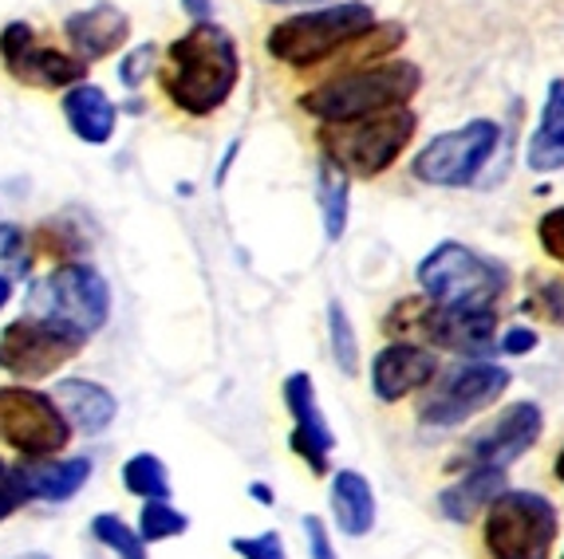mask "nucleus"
<instances>
[{"label":"nucleus","instance_id":"obj_1","mask_svg":"<svg viewBox=\"0 0 564 559\" xmlns=\"http://www.w3.org/2000/svg\"><path fill=\"white\" fill-rule=\"evenodd\" d=\"M237 79H241L237 44L214 20L189 24L170 44L162 87H166L170 103L178 107V111L194 114V119H206V114L221 111L229 103V95L237 91Z\"/></svg>","mask_w":564,"mask_h":559},{"label":"nucleus","instance_id":"obj_2","mask_svg":"<svg viewBox=\"0 0 564 559\" xmlns=\"http://www.w3.org/2000/svg\"><path fill=\"white\" fill-rule=\"evenodd\" d=\"M423 87V72L411 59H383V64H367L356 72H344L328 84L312 87L301 95V111L321 119L324 127L332 122H356L371 114L399 111L411 103V95Z\"/></svg>","mask_w":564,"mask_h":559},{"label":"nucleus","instance_id":"obj_3","mask_svg":"<svg viewBox=\"0 0 564 559\" xmlns=\"http://www.w3.org/2000/svg\"><path fill=\"white\" fill-rule=\"evenodd\" d=\"M379 20L371 4L364 0H339V4H324V9H304L296 17L281 20L264 36V52L276 64L289 67H316L324 59L344 56L356 40H364L376 29Z\"/></svg>","mask_w":564,"mask_h":559},{"label":"nucleus","instance_id":"obj_4","mask_svg":"<svg viewBox=\"0 0 564 559\" xmlns=\"http://www.w3.org/2000/svg\"><path fill=\"white\" fill-rule=\"evenodd\" d=\"M29 316L87 343L111 316V288L91 264H59L29 288Z\"/></svg>","mask_w":564,"mask_h":559},{"label":"nucleus","instance_id":"obj_5","mask_svg":"<svg viewBox=\"0 0 564 559\" xmlns=\"http://www.w3.org/2000/svg\"><path fill=\"white\" fill-rule=\"evenodd\" d=\"M419 288L446 311L494 308L506 292V268L458 241L434 244L419 264Z\"/></svg>","mask_w":564,"mask_h":559},{"label":"nucleus","instance_id":"obj_6","mask_svg":"<svg viewBox=\"0 0 564 559\" xmlns=\"http://www.w3.org/2000/svg\"><path fill=\"white\" fill-rule=\"evenodd\" d=\"M414 131H419V114L399 107V111L371 114V119L321 127V150L324 158L348 169L351 177H376L395 166L399 154L411 146Z\"/></svg>","mask_w":564,"mask_h":559},{"label":"nucleus","instance_id":"obj_7","mask_svg":"<svg viewBox=\"0 0 564 559\" xmlns=\"http://www.w3.org/2000/svg\"><path fill=\"white\" fill-rule=\"evenodd\" d=\"M556 536H561V513L541 493L506 489L486 508V544L489 559H553Z\"/></svg>","mask_w":564,"mask_h":559},{"label":"nucleus","instance_id":"obj_8","mask_svg":"<svg viewBox=\"0 0 564 559\" xmlns=\"http://www.w3.org/2000/svg\"><path fill=\"white\" fill-rule=\"evenodd\" d=\"M501 146V127L494 119H470L458 131L434 134L414 154V177L438 189H466L474 186Z\"/></svg>","mask_w":564,"mask_h":559},{"label":"nucleus","instance_id":"obj_9","mask_svg":"<svg viewBox=\"0 0 564 559\" xmlns=\"http://www.w3.org/2000/svg\"><path fill=\"white\" fill-rule=\"evenodd\" d=\"M509 383H513V374L506 366L486 363V359H462L451 371H438V379L431 383V394L423 398L419 418L438 429L462 426L466 418L494 406L509 391Z\"/></svg>","mask_w":564,"mask_h":559},{"label":"nucleus","instance_id":"obj_10","mask_svg":"<svg viewBox=\"0 0 564 559\" xmlns=\"http://www.w3.org/2000/svg\"><path fill=\"white\" fill-rule=\"evenodd\" d=\"M0 441L20 457H56L72 441V421L52 394L32 386H0Z\"/></svg>","mask_w":564,"mask_h":559},{"label":"nucleus","instance_id":"obj_11","mask_svg":"<svg viewBox=\"0 0 564 559\" xmlns=\"http://www.w3.org/2000/svg\"><path fill=\"white\" fill-rule=\"evenodd\" d=\"M79 347H84V339L67 336V331L44 324L36 316L12 319L0 331V371L12 374V379H24V383L52 379L59 366L76 359Z\"/></svg>","mask_w":564,"mask_h":559},{"label":"nucleus","instance_id":"obj_12","mask_svg":"<svg viewBox=\"0 0 564 559\" xmlns=\"http://www.w3.org/2000/svg\"><path fill=\"white\" fill-rule=\"evenodd\" d=\"M0 59L9 67V75L17 84L44 87V91H59V87H76L87 84V59L67 56L56 47H40L36 29L29 20H12L0 32Z\"/></svg>","mask_w":564,"mask_h":559},{"label":"nucleus","instance_id":"obj_13","mask_svg":"<svg viewBox=\"0 0 564 559\" xmlns=\"http://www.w3.org/2000/svg\"><path fill=\"white\" fill-rule=\"evenodd\" d=\"M545 434V414L536 402H513L498 418L481 426L470 441H466V457L474 465H489V469H509L513 461L529 453V449L541 441Z\"/></svg>","mask_w":564,"mask_h":559},{"label":"nucleus","instance_id":"obj_14","mask_svg":"<svg viewBox=\"0 0 564 559\" xmlns=\"http://www.w3.org/2000/svg\"><path fill=\"white\" fill-rule=\"evenodd\" d=\"M284 406L292 414V449L296 457L308 461V469L316 476H324L332 469V449H336V434H332L328 418L321 410V398H316V383H312L304 371H292L284 379Z\"/></svg>","mask_w":564,"mask_h":559},{"label":"nucleus","instance_id":"obj_15","mask_svg":"<svg viewBox=\"0 0 564 559\" xmlns=\"http://www.w3.org/2000/svg\"><path fill=\"white\" fill-rule=\"evenodd\" d=\"M438 379V354L419 343H387L371 359V394L379 402H403Z\"/></svg>","mask_w":564,"mask_h":559},{"label":"nucleus","instance_id":"obj_16","mask_svg":"<svg viewBox=\"0 0 564 559\" xmlns=\"http://www.w3.org/2000/svg\"><path fill=\"white\" fill-rule=\"evenodd\" d=\"M91 469L87 457H20V465H12V485L24 501L64 504L91 481Z\"/></svg>","mask_w":564,"mask_h":559},{"label":"nucleus","instance_id":"obj_17","mask_svg":"<svg viewBox=\"0 0 564 559\" xmlns=\"http://www.w3.org/2000/svg\"><path fill=\"white\" fill-rule=\"evenodd\" d=\"M64 36H67V44L76 47L79 59L95 64V59L115 56V52L127 44V36H131V17H127L119 4L99 0L91 9H79L64 20Z\"/></svg>","mask_w":564,"mask_h":559},{"label":"nucleus","instance_id":"obj_18","mask_svg":"<svg viewBox=\"0 0 564 559\" xmlns=\"http://www.w3.org/2000/svg\"><path fill=\"white\" fill-rule=\"evenodd\" d=\"M64 119L79 142L87 146H107L119 127V107L111 103V95L99 84H76L64 91Z\"/></svg>","mask_w":564,"mask_h":559},{"label":"nucleus","instance_id":"obj_19","mask_svg":"<svg viewBox=\"0 0 564 559\" xmlns=\"http://www.w3.org/2000/svg\"><path fill=\"white\" fill-rule=\"evenodd\" d=\"M52 398L72 421V429H84V434H104L119 418V398L95 379H59Z\"/></svg>","mask_w":564,"mask_h":559},{"label":"nucleus","instance_id":"obj_20","mask_svg":"<svg viewBox=\"0 0 564 559\" xmlns=\"http://www.w3.org/2000/svg\"><path fill=\"white\" fill-rule=\"evenodd\" d=\"M328 496H332V520H336V528L344 536L359 540V536H367V531L376 528V516H379L376 489H371V481L364 473H356V469L332 473Z\"/></svg>","mask_w":564,"mask_h":559},{"label":"nucleus","instance_id":"obj_21","mask_svg":"<svg viewBox=\"0 0 564 559\" xmlns=\"http://www.w3.org/2000/svg\"><path fill=\"white\" fill-rule=\"evenodd\" d=\"M506 493V469L474 465L466 476H458L451 489L438 493V508L451 524H470L478 513H486L489 504Z\"/></svg>","mask_w":564,"mask_h":559},{"label":"nucleus","instance_id":"obj_22","mask_svg":"<svg viewBox=\"0 0 564 559\" xmlns=\"http://www.w3.org/2000/svg\"><path fill=\"white\" fill-rule=\"evenodd\" d=\"M494 331H498V311L494 308H470V311L438 308L431 327V343L458 354H481L489 347H498L494 343Z\"/></svg>","mask_w":564,"mask_h":559},{"label":"nucleus","instance_id":"obj_23","mask_svg":"<svg viewBox=\"0 0 564 559\" xmlns=\"http://www.w3.org/2000/svg\"><path fill=\"white\" fill-rule=\"evenodd\" d=\"M525 166L533 174H556L564 169V79H553L525 146Z\"/></svg>","mask_w":564,"mask_h":559},{"label":"nucleus","instance_id":"obj_24","mask_svg":"<svg viewBox=\"0 0 564 559\" xmlns=\"http://www.w3.org/2000/svg\"><path fill=\"white\" fill-rule=\"evenodd\" d=\"M316 201H321L324 237L332 244L348 233V209H351V174L339 169L332 158H321L316 166Z\"/></svg>","mask_w":564,"mask_h":559},{"label":"nucleus","instance_id":"obj_25","mask_svg":"<svg viewBox=\"0 0 564 559\" xmlns=\"http://www.w3.org/2000/svg\"><path fill=\"white\" fill-rule=\"evenodd\" d=\"M434 316H438V304H431L426 296H414V299H399L395 308L387 311L383 327L387 336L395 339V343H431V327Z\"/></svg>","mask_w":564,"mask_h":559},{"label":"nucleus","instance_id":"obj_26","mask_svg":"<svg viewBox=\"0 0 564 559\" xmlns=\"http://www.w3.org/2000/svg\"><path fill=\"white\" fill-rule=\"evenodd\" d=\"M122 489L139 501H170V473L159 453H134L122 465Z\"/></svg>","mask_w":564,"mask_h":559},{"label":"nucleus","instance_id":"obj_27","mask_svg":"<svg viewBox=\"0 0 564 559\" xmlns=\"http://www.w3.org/2000/svg\"><path fill=\"white\" fill-rule=\"evenodd\" d=\"M91 536L119 559H147V540L139 536V528H131V524L122 520V516H115V513L95 516Z\"/></svg>","mask_w":564,"mask_h":559},{"label":"nucleus","instance_id":"obj_28","mask_svg":"<svg viewBox=\"0 0 564 559\" xmlns=\"http://www.w3.org/2000/svg\"><path fill=\"white\" fill-rule=\"evenodd\" d=\"M328 339H332V359H336L339 374L356 379L359 374V339H356V327H351L348 311H344L339 299L328 304Z\"/></svg>","mask_w":564,"mask_h":559},{"label":"nucleus","instance_id":"obj_29","mask_svg":"<svg viewBox=\"0 0 564 559\" xmlns=\"http://www.w3.org/2000/svg\"><path fill=\"white\" fill-rule=\"evenodd\" d=\"M189 528V516L178 513L170 501H142V513H139V536L147 544H162V540H174L182 531Z\"/></svg>","mask_w":564,"mask_h":559},{"label":"nucleus","instance_id":"obj_30","mask_svg":"<svg viewBox=\"0 0 564 559\" xmlns=\"http://www.w3.org/2000/svg\"><path fill=\"white\" fill-rule=\"evenodd\" d=\"M525 311H536L549 324L564 327V280L561 276H533L529 280Z\"/></svg>","mask_w":564,"mask_h":559},{"label":"nucleus","instance_id":"obj_31","mask_svg":"<svg viewBox=\"0 0 564 559\" xmlns=\"http://www.w3.org/2000/svg\"><path fill=\"white\" fill-rule=\"evenodd\" d=\"M154 64H159V47L139 44L134 52H127V56L119 59V84L127 87V91H139L142 79L154 72Z\"/></svg>","mask_w":564,"mask_h":559},{"label":"nucleus","instance_id":"obj_32","mask_svg":"<svg viewBox=\"0 0 564 559\" xmlns=\"http://www.w3.org/2000/svg\"><path fill=\"white\" fill-rule=\"evenodd\" d=\"M229 548H234L241 559H289V551H284V540H281V531H261V536H237V540H229Z\"/></svg>","mask_w":564,"mask_h":559},{"label":"nucleus","instance_id":"obj_33","mask_svg":"<svg viewBox=\"0 0 564 559\" xmlns=\"http://www.w3.org/2000/svg\"><path fill=\"white\" fill-rule=\"evenodd\" d=\"M536 241L545 249L549 261H556L564 268V206L561 209H549L536 224Z\"/></svg>","mask_w":564,"mask_h":559},{"label":"nucleus","instance_id":"obj_34","mask_svg":"<svg viewBox=\"0 0 564 559\" xmlns=\"http://www.w3.org/2000/svg\"><path fill=\"white\" fill-rule=\"evenodd\" d=\"M301 524H304V544H308V559H339L336 548H332V531L324 524V516L308 513Z\"/></svg>","mask_w":564,"mask_h":559},{"label":"nucleus","instance_id":"obj_35","mask_svg":"<svg viewBox=\"0 0 564 559\" xmlns=\"http://www.w3.org/2000/svg\"><path fill=\"white\" fill-rule=\"evenodd\" d=\"M24 249V233H20L17 224H0V261H9L12 268H29V252H17Z\"/></svg>","mask_w":564,"mask_h":559},{"label":"nucleus","instance_id":"obj_36","mask_svg":"<svg viewBox=\"0 0 564 559\" xmlns=\"http://www.w3.org/2000/svg\"><path fill=\"white\" fill-rule=\"evenodd\" d=\"M536 343H541V336H536L533 327H509L506 336H501L498 351L501 354H529V351H536Z\"/></svg>","mask_w":564,"mask_h":559},{"label":"nucleus","instance_id":"obj_37","mask_svg":"<svg viewBox=\"0 0 564 559\" xmlns=\"http://www.w3.org/2000/svg\"><path fill=\"white\" fill-rule=\"evenodd\" d=\"M20 504H24V496H20V489L12 485V473L0 476V520H9V516L17 513Z\"/></svg>","mask_w":564,"mask_h":559},{"label":"nucleus","instance_id":"obj_38","mask_svg":"<svg viewBox=\"0 0 564 559\" xmlns=\"http://www.w3.org/2000/svg\"><path fill=\"white\" fill-rule=\"evenodd\" d=\"M182 12H186L194 24H202V20L214 17V0H182Z\"/></svg>","mask_w":564,"mask_h":559},{"label":"nucleus","instance_id":"obj_39","mask_svg":"<svg viewBox=\"0 0 564 559\" xmlns=\"http://www.w3.org/2000/svg\"><path fill=\"white\" fill-rule=\"evenodd\" d=\"M249 496H253V501L261 504V508H273V504H276V493L269 485H264V481H253V485H249Z\"/></svg>","mask_w":564,"mask_h":559},{"label":"nucleus","instance_id":"obj_40","mask_svg":"<svg viewBox=\"0 0 564 559\" xmlns=\"http://www.w3.org/2000/svg\"><path fill=\"white\" fill-rule=\"evenodd\" d=\"M237 150H241V142H229V150H226V158H221V169H217V177H214V182H226L229 166H234V158H237Z\"/></svg>","mask_w":564,"mask_h":559},{"label":"nucleus","instance_id":"obj_41","mask_svg":"<svg viewBox=\"0 0 564 559\" xmlns=\"http://www.w3.org/2000/svg\"><path fill=\"white\" fill-rule=\"evenodd\" d=\"M9 299H12V280L0 272V311L9 308Z\"/></svg>","mask_w":564,"mask_h":559},{"label":"nucleus","instance_id":"obj_42","mask_svg":"<svg viewBox=\"0 0 564 559\" xmlns=\"http://www.w3.org/2000/svg\"><path fill=\"white\" fill-rule=\"evenodd\" d=\"M553 473H556V481L564 485V446H561V453H556V461H553Z\"/></svg>","mask_w":564,"mask_h":559},{"label":"nucleus","instance_id":"obj_43","mask_svg":"<svg viewBox=\"0 0 564 559\" xmlns=\"http://www.w3.org/2000/svg\"><path fill=\"white\" fill-rule=\"evenodd\" d=\"M264 4H321V0H264Z\"/></svg>","mask_w":564,"mask_h":559},{"label":"nucleus","instance_id":"obj_44","mask_svg":"<svg viewBox=\"0 0 564 559\" xmlns=\"http://www.w3.org/2000/svg\"><path fill=\"white\" fill-rule=\"evenodd\" d=\"M12 559H52L47 551H24V556H12Z\"/></svg>","mask_w":564,"mask_h":559},{"label":"nucleus","instance_id":"obj_45","mask_svg":"<svg viewBox=\"0 0 564 559\" xmlns=\"http://www.w3.org/2000/svg\"><path fill=\"white\" fill-rule=\"evenodd\" d=\"M12 473V465H4V461H0V476H9Z\"/></svg>","mask_w":564,"mask_h":559},{"label":"nucleus","instance_id":"obj_46","mask_svg":"<svg viewBox=\"0 0 564 559\" xmlns=\"http://www.w3.org/2000/svg\"><path fill=\"white\" fill-rule=\"evenodd\" d=\"M561 559H564V551H561Z\"/></svg>","mask_w":564,"mask_h":559}]
</instances>
